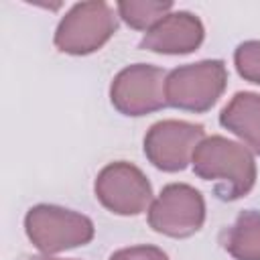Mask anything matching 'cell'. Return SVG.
<instances>
[{"instance_id":"obj_1","label":"cell","mask_w":260,"mask_h":260,"mask_svg":"<svg viewBox=\"0 0 260 260\" xmlns=\"http://www.w3.org/2000/svg\"><path fill=\"white\" fill-rule=\"evenodd\" d=\"M193 173L213 185L221 201H238L248 195L258 177L256 160L250 148L219 134L205 136L191 158Z\"/></svg>"},{"instance_id":"obj_2","label":"cell","mask_w":260,"mask_h":260,"mask_svg":"<svg viewBox=\"0 0 260 260\" xmlns=\"http://www.w3.org/2000/svg\"><path fill=\"white\" fill-rule=\"evenodd\" d=\"M228 87V67L221 59L179 65L167 73V106L183 112H209Z\"/></svg>"},{"instance_id":"obj_3","label":"cell","mask_w":260,"mask_h":260,"mask_svg":"<svg viewBox=\"0 0 260 260\" xmlns=\"http://www.w3.org/2000/svg\"><path fill=\"white\" fill-rule=\"evenodd\" d=\"M24 232L35 248L43 254H59L85 246L93 240V221L73 209L39 203L32 205L24 215Z\"/></svg>"},{"instance_id":"obj_4","label":"cell","mask_w":260,"mask_h":260,"mask_svg":"<svg viewBox=\"0 0 260 260\" xmlns=\"http://www.w3.org/2000/svg\"><path fill=\"white\" fill-rule=\"evenodd\" d=\"M118 18V10H114L108 2H77L59 20L53 43L67 55H91L116 35Z\"/></svg>"},{"instance_id":"obj_5","label":"cell","mask_w":260,"mask_h":260,"mask_svg":"<svg viewBox=\"0 0 260 260\" xmlns=\"http://www.w3.org/2000/svg\"><path fill=\"white\" fill-rule=\"evenodd\" d=\"M167 71L150 63H134L120 69L110 83L114 110L128 118H140L167 108Z\"/></svg>"},{"instance_id":"obj_6","label":"cell","mask_w":260,"mask_h":260,"mask_svg":"<svg viewBox=\"0 0 260 260\" xmlns=\"http://www.w3.org/2000/svg\"><path fill=\"white\" fill-rule=\"evenodd\" d=\"M205 199L187 183H169L148 207V225L162 236L183 240L205 223Z\"/></svg>"},{"instance_id":"obj_7","label":"cell","mask_w":260,"mask_h":260,"mask_svg":"<svg viewBox=\"0 0 260 260\" xmlns=\"http://www.w3.org/2000/svg\"><path fill=\"white\" fill-rule=\"evenodd\" d=\"M95 199L116 215H140L152 203L148 177L128 160L108 162L93 181Z\"/></svg>"},{"instance_id":"obj_8","label":"cell","mask_w":260,"mask_h":260,"mask_svg":"<svg viewBox=\"0 0 260 260\" xmlns=\"http://www.w3.org/2000/svg\"><path fill=\"white\" fill-rule=\"evenodd\" d=\"M205 138V128L187 120L154 122L144 134V156L162 173L185 171L193 158L195 148Z\"/></svg>"},{"instance_id":"obj_9","label":"cell","mask_w":260,"mask_h":260,"mask_svg":"<svg viewBox=\"0 0 260 260\" xmlns=\"http://www.w3.org/2000/svg\"><path fill=\"white\" fill-rule=\"evenodd\" d=\"M205 28L199 16L189 10H177L167 14L154 28L144 32L138 49L160 55H189L201 47Z\"/></svg>"},{"instance_id":"obj_10","label":"cell","mask_w":260,"mask_h":260,"mask_svg":"<svg viewBox=\"0 0 260 260\" xmlns=\"http://www.w3.org/2000/svg\"><path fill=\"white\" fill-rule=\"evenodd\" d=\"M219 124L250 146L252 152L260 154V93H234V98L219 112Z\"/></svg>"},{"instance_id":"obj_11","label":"cell","mask_w":260,"mask_h":260,"mask_svg":"<svg viewBox=\"0 0 260 260\" xmlns=\"http://www.w3.org/2000/svg\"><path fill=\"white\" fill-rule=\"evenodd\" d=\"M221 248L234 260H260V211L244 209L219 234Z\"/></svg>"},{"instance_id":"obj_12","label":"cell","mask_w":260,"mask_h":260,"mask_svg":"<svg viewBox=\"0 0 260 260\" xmlns=\"http://www.w3.org/2000/svg\"><path fill=\"white\" fill-rule=\"evenodd\" d=\"M171 0H122L116 4L118 16L134 30L154 28L167 14H171Z\"/></svg>"},{"instance_id":"obj_13","label":"cell","mask_w":260,"mask_h":260,"mask_svg":"<svg viewBox=\"0 0 260 260\" xmlns=\"http://www.w3.org/2000/svg\"><path fill=\"white\" fill-rule=\"evenodd\" d=\"M234 65L244 81L260 85V41H244L234 51Z\"/></svg>"},{"instance_id":"obj_14","label":"cell","mask_w":260,"mask_h":260,"mask_svg":"<svg viewBox=\"0 0 260 260\" xmlns=\"http://www.w3.org/2000/svg\"><path fill=\"white\" fill-rule=\"evenodd\" d=\"M110 260H169V256L158 246L140 244V246H130V248L116 250L110 256Z\"/></svg>"},{"instance_id":"obj_15","label":"cell","mask_w":260,"mask_h":260,"mask_svg":"<svg viewBox=\"0 0 260 260\" xmlns=\"http://www.w3.org/2000/svg\"><path fill=\"white\" fill-rule=\"evenodd\" d=\"M22 260H63V258H53L51 254H28Z\"/></svg>"}]
</instances>
